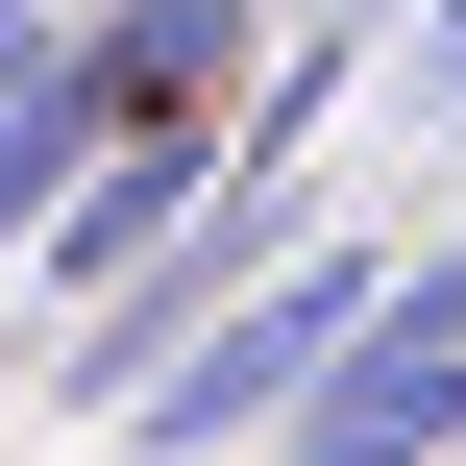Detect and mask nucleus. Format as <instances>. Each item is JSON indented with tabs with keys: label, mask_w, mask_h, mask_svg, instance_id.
<instances>
[{
	"label": "nucleus",
	"mask_w": 466,
	"mask_h": 466,
	"mask_svg": "<svg viewBox=\"0 0 466 466\" xmlns=\"http://www.w3.org/2000/svg\"><path fill=\"white\" fill-rule=\"evenodd\" d=\"M369 295H393V246H369V221H295V246H270L172 369H123V393H98V442H123V466H221V442H270V418L344 369V319H369Z\"/></svg>",
	"instance_id": "f257e3e1"
},
{
	"label": "nucleus",
	"mask_w": 466,
	"mask_h": 466,
	"mask_svg": "<svg viewBox=\"0 0 466 466\" xmlns=\"http://www.w3.org/2000/svg\"><path fill=\"white\" fill-rule=\"evenodd\" d=\"M270 466H466V221L393 246V295H369L344 369L270 418Z\"/></svg>",
	"instance_id": "f03ea898"
},
{
	"label": "nucleus",
	"mask_w": 466,
	"mask_h": 466,
	"mask_svg": "<svg viewBox=\"0 0 466 466\" xmlns=\"http://www.w3.org/2000/svg\"><path fill=\"white\" fill-rule=\"evenodd\" d=\"M221 172H246V123H123V147H98V172L25 221V295H49V344H74V319H123V295L197 246V197H221Z\"/></svg>",
	"instance_id": "7ed1b4c3"
},
{
	"label": "nucleus",
	"mask_w": 466,
	"mask_h": 466,
	"mask_svg": "<svg viewBox=\"0 0 466 466\" xmlns=\"http://www.w3.org/2000/svg\"><path fill=\"white\" fill-rule=\"evenodd\" d=\"M74 49H98V98H123V123H246L270 0H74Z\"/></svg>",
	"instance_id": "20e7f679"
},
{
	"label": "nucleus",
	"mask_w": 466,
	"mask_h": 466,
	"mask_svg": "<svg viewBox=\"0 0 466 466\" xmlns=\"http://www.w3.org/2000/svg\"><path fill=\"white\" fill-rule=\"evenodd\" d=\"M98 147H123L98 49H74V25H25V49H0V270H25V221H49V197H74Z\"/></svg>",
	"instance_id": "39448f33"
},
{
	"label": "nucleus",
	"mask_w": 466,
	"mask_h": 466,
	"mask_svg": "<svg viewBox=\"0 0 466 466\" xmlns=\"http://www.w3.org/2000/svg\"><path fill=\"white\" fill-rule=\"evenodd\" d=\"M369 74H393L418 123H466V0H393V49H369Z\"/></svg>",
	"instance_id": "423d86ee"
},
{
	"label": "nucleus",
	"mask_w": 466,
	"mask_h": 466,
	"mask_svg": "<svg viewBox=\"0 0 466 466\" xmlns=\"http://www.w3.org/2000/svg\"><path fill=\"white\" fill-rule=\"evenodd\" d=\"M25 25H74V0H0V49H25Z\"/></svg>",
	"instance_id": "0eeeda50"
},
{
	"label": "nucleus",
	"mask_w": 466,
	"mask_h": 466,
	"mask_svg": "<svg viewBox=\"0 0 466 466\" xmlns=\"http://www.w3.org/2000/svg\"><path fill=\"white\" fill-rule=\"evenodd\" d=\"M319 25H393V0H319Z\"/></svg>",
	"instance_id": "6e6552de"
}]
</instances>
